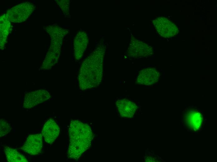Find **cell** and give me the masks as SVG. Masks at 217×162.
<instances>
[{
    "label": "cell",
    "instance_id": "obj_9",
    "mask_svg": "<svg viewBox=\"0 0 217 162\" xmlns=\"http://www.w3.org/2000/svg\"><path fill=\"white\" fill-rule=\"evenodd\" d=\"M115 104L120 115L124 118L133 117L137 108L135 102L126 98L119 99Z\"/></svg>",
    "mask_w": 217,
    "mask_h": 162
},
{
    "label": "cell",
    "instance_id": "obj_10",
    "mask_svg": "<svg viewBox=\"0 0 217 162\" xmlns=\"http://www.w3.org/2000/svg\"><path fill=\"white\" fill-rule=\"evenodd\" d=\"M60 133V128L52 119L48 120L44 125L41 134L47 143L52 144L57 138Z\"/></svg>",
    "mask_w": 217,
    "mask_h": 162
},
{
    "label": "cell",
    "instance_id": "obj_3",
    "mask_svg": "<svg viewBox=\"0 0 217 162\" xmlns=\"http://www.w3.org/2000/svg\"><path fill=\"white\" fill-rule=\"evenodd\" d=\"M182 115L183 124L186 129L194 132L200 131L202 125L203 117L198 109L187 108L183 111Z\"/></svg>",
    "mask_w": 217,
    "mask_h": 162
},
{
    "label": "cell",
    "instance_id": "obj_5",
    "mask_svg": "<svg viewBox=\"0 0 217 162\" xmlns=\"http://www.w3.org/2000/svg\"><path fill=\"white\" fill-rule=\"evenodd\" d=\"M153 24L158 33L164 38H170L176 35L178 30L176 26L167 18L160 17L153 19Z\"/></svg>",
    "mask_w": 217,
    "mask_h": 162
},
{
    "label": "cell",
    "instance_id": "obj_8",
    "mask_svg": "<svg viewBox=\"0 0 217 162\" xmlns=\"http://www.w3.org/2000/svg\"><path fill=\"white\" fill-rule=\"evenodd\" d=\"M50 98L49 93L46 90H38L27 93L24 96L23 107L30 108L48 100Z\"/></svg>",
    "mask_w": 217,
    "mask_h": 162
},
{
    "label": "cell",
    "instance_id": "obj_12",
    "mask_svg": "<svg viewBox=\"0 0 217 162\" xmlns=\"http://www.w3.org/2000/svg\"><path fill=\"white\" fill-rule=\"evenodd\" d=\"M0 123V137H2L8 134L12 128L8 122L5 120L1 119Z\"/></svg>",
    "mask_w": 217,
    "mask_h": 162
},
{
    "label": "cell",
    "instance_id": "obj_4",
    "mask_svg": "<svg viewBox=\"0 0 217 162\" xmlns=\"http://www.w3.org/2000/svg\"><path fill=\"white\" fill-rule=\"evenodd\" d=\"M154 53L153 48L143 41L132 37L127 54L131 57L140 58L152 55Z\"/></svg>",
    "mask_w": 217,
    "mask_h": 162
},
{
    "label": "cell",
    "instance_id": "obj_11",
    "mask_svg": "<svg viewBox=\"0 0 217 162\" xmlns=\"http://www.w3.org/2000/svg\"><path fill=\"white\" fill-rule=\"evenodd\" d=\"M4 152L7 160L10 162H27L26 158L15 149L6 147Z\"/></svg>",
    "mask_w": 217,
    "mask_h": 162
},
{
    "label": "cell",
    "instance_id": "obj_2",
    "mask_svg": "<svg viewBox=\"0 0 217 162\" xmlns=\"http://www.w3.org/2000/svg\"><path fill=\"white\" fill-rule=\"evenodd\" d=\"M69 132L68 155L70 159L76 160L90 147L94 137L93 132L88 124L77 119L71 121Z\"/></svg>",
    "mask_w": 217,
    "mask_h": 162
},
{
    "label": "cell",
    "instance_id": "obj_6",
    "mask_svg": "<svg viewBox=\"0 0 217 162\" xmlns=\"http://www.w3.org/2000/svg\"><path fill=\"white\" fill-rule=\"evenodd\" d=\"M42 136L41 134L30 135L21 149L31 155L39 154L41 152L43 146Z\"/></svg>",
    "mask_w": 217,
    "mask_h": 162
},
{
    "label": "cell",
    "instance_id": "obj_1",
    "mask_svg": "<svg viewBox=\"0 0 217 162\" xmlns=\"http://www.w3.org/2000/svg\"><path fill=\"white\" fill-rule=\"evenodd\" d=\"M105 49L99 47L83 62L78 76L79 89L85 90L99 86L102 79Z\"/></svg>",
    "mask_w": 217,
    "mask_h": 162
},
{
    "label": "cell",
    "instance_id": "obj_7",
    "mask_svg": "<svg viewBox=\"0 0 217 162\" xmlns=\"http://www.w3.org/2000/svg\"><path fill=\"white\" fill-rule=\"evenodd\" d=\"M159 72L155 68L149 67L140 70L137 75L136 82L139 84L146 86L153 85L159 79Z\"/></svg>",
    "mask_w": 217,
    "mask_h": 162
}]
</instances>
